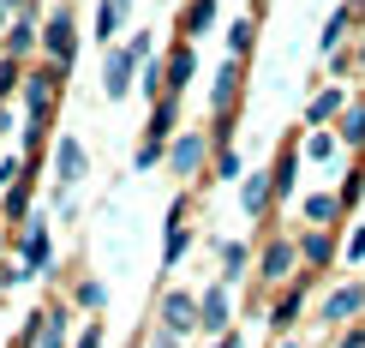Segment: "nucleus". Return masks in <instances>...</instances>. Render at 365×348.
Masks as SVG:
<instances>
[{
  "mask_svg": "<svg viewBox=\"0 0 365 348\" xmlns=\"http://www.w3.org/2000/svg\"><path fill=\"white\" fill-rule=\"evenodd\" d=\"M341 109H347V90H341V84L317 90V96L306 102V126H312V132H324L329 120H341Z\"/></svg>",
  "mask_w": 365,
  "mask_h": 348,
  "instance_id": "obj_14",
  "label": "nucleus"
},
{
  "mask_svg": "<svg viewBox=\"0 0 365 348\" xmlns=\"http://www.w3.org/2000/svg\"><path fill=\"white\" fill-rule=\"evenodd\" d=\"M6 126H12V114H6V109H0V132H6Z\"/></svg>",
  "mask_w": 365,
  "mask_h": 348,
  "instance_id": "obj_40",
  "label": "nucleus"
},
{
  "mask_svg": "<svg viewBox=\"0 0 365 348\" xmlns=\"http://www.w3.org/2000/svg\"><path fill=\"white\" fill-rule=\"evenodd\" d=\"M84 174H90V150L72 139V132H60V139H54V187H60V192H72Z\"/></svg>",
  "mask_w": 365,
  "mask_h": 348,
  "instance_id": "obj_5",
  "label": "nucleus"
},
{
  "mask_svg": "<svg viewBox=\"0 0 365 348\" xmlns=\"http://www.w3.org/2000/svg\"><path fill=\"white\" fill-rule=\"evenodd\" d=\"M42 54H48V66H60V72H72V60H78V24H72L66 6L42 24Z\"/></svg>",
  "mask_w": 365,
  "mask_h": 348,
  "instance_id": "obj_2",
  "label": "nucleus"
},
{
  "mask_svg": "<svg viewBox=\"0 0 365 348\" xmlns=\"http://www.w3.org/2000/svg\"><path fill=\"white\" fill-rule=\"evenodd\" d=\"M24 79H30V72L19 66V60H12V54H0V109H6V96H12V90H24Z\"/></svg>",
  "mask_w": 365,
  "mask_h": 348,
  "instance_id": "obj_26",
  "label": "nucleus"
},
{
  "mask_svg": "<svg viewBox=\"0 0 365 348\" xmlns=\"http://www.w3.org/2000/svg\"><path fill=\"white\" fill-rule=\"evenodd\" d=\"M36 348H66V312H42V342Z\"/></svg>",
  "mask_w": 365,
  "mask_h": 348,
  "instance_id": "obj_29",
  "label": "nucleus"
},
{
  "mask_svg": "<svg viewBox=\"0 0 365 348\" xmlns=\"http://www.w3.org/2000/svg\"><path fill=\"white\" fill-rule=\"evenodd\" d=\"M276 348H299V342H294V337H276Z\"/></svg>",
  "mask_w": 365,
  "mask_h": 348,
  "instance_id": "obj_39",
  "label": "nucleus"
},
{
  "mask_svg": "<svg viewBox=\"0 0 365 348\" xmlns=\"http://www.w3.org/2000/svg\"><path fill=\"white\" fill-rule=\"evenodd\" d=\"M72 300H78V307H90V312H96V307H102V300H108V289H102V282H96V277H84V282H78V289H72Z\"/></svg>",
  "mask_w": 365,
  "mask_h": 348,
  "instance_id": "obj_30",
  "label": "nucleus"
},
{
  "mask_svg": "<svg viewBox=\"0 0 365 348\" xmlns=\"http://www.w3.org/2000/svg\"><path fill=\"white\" fill-rule=\"evenodd\" d=\"M216 174H222V180H246V174H240V156H234V144H222V150H216Z\"/></svg>",
  "mask_w": 365,
  "mask_h": 348,
  "instance_id": "obj_31",
  "label": "nucleus"
},
{
  "mask_svg": "<svg viewBox=\"0 0 365 348\" xmlns=\"http://www.w3.org/2000/svg\"><path fill=\"white\" fill-rule=\"evenodd\" d=\"M150 49H156V42H150V30H138V36H132V42H126V54H132V60H138V66H150Z\"/></svg>",
  "mask_w": 365,
  "mask_h": 348,
  "instance_id": "obj_32",
  "label": "nucleus"
},
{
  "mask_svg": "<svg viewBox=\"0 0 365 348\" xmlns=\"http://www.w3.org/2000/svg\"><path fill=\"white\" fill-rule=\"evenodd\" d=\"M336 348H365V324H354V330H347V337H341Z\"/></svg>",
  "mask_w": 365,
  "mask_h": 348,
  "instance_id": "obj_35",
  "label": "nucleus"
},
{
  "mask_svg": "<svg viewBox=\"0 0 365 348\" xmlns=\"http://www.w3.org/2000/svg\"><path fill=\"white\" fill-rule=\"evenodd\" d=\"M126 12H132V0H96V42L102 49H120V24H126Z\"/></svg>",
  "mask_w": 365,
  "mask_h": 348,
  "instance_id": "obj_17",
  "label": "nucleus"
},
{
  "mask_svg": "<svg viewBox=\"0 0 365 348\" xmlns=\"http://www.w3.org/2000/svg\"><path fill=\"white\" fill-rule=\"evenodd\" d=\"M216 348H246V342H240V337H234V330H227V337H222V342H216Z\"/></svg>",
  "mask_w": 365,
  "mask_h": 348,
  "instance_id": "obj_37",
  "label": "nucleus"
},
{
  "mask_svg": "<svg viewBox=\"0 0 365 348\" xmlns=\"http://www.w3.org/2000/svg\"><path fill=\"white\" fill-rule=\"evenodd\" d=\"M197 330V294H186V289H168L162 294V337H192Z\"/></svg>",
  "mask_w": 365,
  "mask_h": 348,
  "instance_id": "obj_7",
  "label": "nucleus"
},
{
  "mask_svg": "<svg viewBox=\"0 0 365 348\" xmlns=\"http://www.w3.org/2000/svg\"><path fill=\"white\" fill-rule=\"evenodd\" d=\"M329 259H336V234H329V229H306V234H299V264L324 270Z\"/></svg>",
  "mask_w": 365,
  "mask_h": 348,
  "instance_id": "obj_20",
  "label": "nucleus"
},
{
  "mask_svg": "<svg viewBox=\"0 0 365 348\" xmlns=\"http://www.w3.org/2000/svg\"><path fill=\"white\" fill-rule=\"evenodd\" d=\"M0 6H6V19H12V12H19V6H24V0H0Z\"/></svg>",
  "mask_w": 365,
  "mask_h": 348,
  "instance_id": "obj_38",
  "label": "nucleus"
},
{
  "mask_svg": "<svg viewBox=\"0 0 365 348\" xmlns=\"http://www.w3.org/2000/svg\"><path fill=\"white\" fill-rule=\"evenodd\" d=\"M48 252H54L48 222H42V217H30L24 229H19V270H24V277H36V270L48 264Z\"/></svg>",
  "mask_w": 365,
  "mask_h": 348,
  "instance_id": "obj_6",
  "label": "nucleus"
},
{
  "mask_svg": "<svg viewBox=\"0 0 365 348\" xmlns=\"http://www.w3.org/2000/svg\"><path fill=\"white\" fill-rule=\"evenodd\" d=\"M227 319H234V289H227V282H210L204 294H197V330H204V337H227Z\"/></svg>",
  "mask_w": 365,
  "mask_h": 348,
  "instance_id": "obj_4",
  "label": "nucleus"
},
{
  "mask_svg": "<svg viewBox=\"0 0 365 348\" xmlns=\"http://www.w3.org/2000/svg\"><path fill=\"white\" fill-rule=\"evenodd\" d=\"M306 156H312V162H336V156H341V139H336V132H312V139H306Z\"/></svg>",
  "mask_w": 365,
  "mask_h": 348,
  "instance_id": "obj_28",
  "label": "nucleus"
},
{
  "mask_svg": "<svg viewBox=\"0 0 365 348\" xmlns=\"http://www.w3.org/2000/svg\"><path fill=\"white\" fill-rule=\"evenodd\" d=\"M30 49H42V24H36V12H19V19H12V30H6V54L24 60Z\"/></svg>",
  "mask_w": 365,
  "mask_h": 348,
  "instance_id": "obj_18",
  "label": "nucleus"
},
{
  "mask_svg": "<svg viewBox=\"0 0 365 348\" xmlns=\"http://www.w3.org/2000/svg\"><path fill=\"white\" fill-rule=\"evenodd\" d=\"M306 289H312L306 277H299V282H287V289H282V300H276V307H269V330H276V337H287V330H294L299 307H306Z\"/></svg>",
  "mask_w": 365,
  "mask_h": 348,
  "instance_id": "obj_12",
  "label": "nucleus"
},
{
  "mask_svg": "<svg viewBox=\"0 0 365 348\" xmlns=\"http://www.w3.org/2000/svg\"><path fill=\"white\" fill-rule=\"evenodd\" d=\"M186 247H192V229H186V199H174V204H168V247H162V270H174Z\"/></svg>",
  "mask_w": 365,
  "mask_h": 348,
  "instance_id": "obj_16",
  "label": "nucleus"
},
{
  "mask_svg": "<svg viewBox=\"0 0 365 348\" xmlns=\"http://www.w3.org/2000/svg\"><path fill=\"white\" fill-rule=\"evenodd\" d=\"M138 348H150V342H138Z\"/></svg>",
  "mask_w": 365,
  "mask_h": 348,
  "instance_id": "obj_43",
  "label": "nucleus"
},
{
  "mask_svg": "<svg viewBox=\"0 0 365 348\" xmlns=\"http://www.w3.org/2000/svg\"><path fill=\"white\" fill-rule=\"evenodd\" d=\"M359 192H365V174H347V180H341V210H354Z\"/></svg>",
  "mask_w": 365,
  "mask_h": 348,
  "instance_id": "obj_33",
  "label": "nucleus"
},
{
  "mask_svg": "<svg viewBox=\"0 0 365 348\" xmlns=\"http://www.w3.org/2000/svg\"><path fill=\"white\" fill-rule=\"evenodd\" d=\"M72 348H102V324H84V330H78V342H72Z\"/></svg>",
  "mask_w": 365,
  "mask_h": 348,
  "instance_id": "obj_34",
  "label": "nucleus"
},
{
  "mask_svg": "<svg viewBox=\"0 0 365 348\" xmlns=\"http://www.w3.org/2000/svg\"><path fill=\"white\" fill-rule=\"evenodd\" d=\"M252 36H257L252 19H234V24H227V60H246V54H252Z\"/></svg>",
  "mask_w": 365,
  "mask_h": 348,
  "instance_id": "obj_24",
  "label": "nucleus"
},
{
  "mask_svg": "<svg viewBox=\"0 0 365 348\" xmlns=\"http://www.w3.org/2000/svg\"><path fill=\"white\" fill-rule=\"evenodd\" d=\"M336 139L347 144V150H365V96H354L341 109V126H336Z\"/></svg>",
  "mask_w": 365,
  "mask_h": 348,
  "instance_id": "obj_21",
  "label": "nucleus"
},
{
  "mask_svg": "<svg viewBox=\"0 0 365 348\" xmlns=\"http://www.w3.org/2000/svg\"><path fill=\"white\" fill-rule=\"evenodd\" d=\"M347 24H354V12H347V6H336V12H329V24H324V36H317V49H324L329 60L341 54V36H347Z\"/></svg>",
  "mask_w": 365,
  "mask_h": 348,
  "instance_id": "obj_23",
  "label": "nucleus"
},
{
  "mask_svg": "<svg viewBox=\"0 0 365 348\" xmlns=\"http://www.w3.org/2000/svg\"><path fill=\"white\" fill-rule=\"evenodd\" d=\"M204 156H210V139H204V132H180V139H174V150H168V169H174L180 180H192Z\"/></svg>",
  "mask_w": 365,
  "mask_h": 348,
  "instance_id": "obj_10",
  "label": "nucleus"
},
{
  "mask_svg": "<svg viewBox=\"0 0 365 348\" xmlns=\"http://www.w3.org/2000/svg\"><path fill=\"white\" fill-rule=\"evenodd\" d=\"M138 79H144V66L126 54V42H120V49H102V96H108V102L132 96V84H138Z\"/></svg>",
  "mask_w": 365,
  "mask_h": 348,
  "instance_id": "obj_3",
  "label": "nucleus"
},
{
  "mask_svg": "<svg viewBox=\"0 0 365 348\" xmlns=\"http://www.w3.org/2000/svg\"><path fill=\"white\" fill-rule=\"evenodd\" d=\"M359 307H365V282H341V289H329V300H324L317 319H324V324H341V319H354Z\"/></svg>",
  "mask_w": 365,
  "mask_h": 348,
  "instance_id": "obj_13",
  "label": "nucleus"
},
{
  "mask_svg": "<svg viewBox=\"0 0 365 348\" xmlns=\"http://www.w3.org/2000/svg\"><path fill=\"white\" fill-rule=\"evenodd\" d=\"M60 79H66L60 66H36L24 79V114H30V126H36V132H48V114H54V102H60Z\"/></svg>",
  "mask_w": 365,
  "mask_h": 348,
  "instance_id": "obj_1",
  "label": "nucleus"
},
{
  "mask_svg": "<svg viewBox=\"0 0 365 348\" xmlns=\"http://www.w3.org/2000/svg\"><path fill=\"white\" fill-rule=\"evenodd\" d=\"M299 217H306L312 229H329V222L341 217V192H306V199H299Z\"/></svg>",
  "mask_w": 365,
  "mask_h": 348,
  "instance_id": "obj_19",
  "label": "nucleus"
},
{
  "mask_svg": "<svg viewBox=\"0 0 365 348\" xmlns=\"http://www.w3.org/2000/svg\"><path fill=\"white\" fill-rule=\"evenodd\" d=\"M347 259H354V264H359V259H365V229H359V234H354V240H347Z\"/></svg>",
  "mask_w": 365,
  "mask_h": 348,
  "instance_id": "obj_36",
  "label": "nucleus"
},
{
  "mask_svg": "<svg viewBox=\"0 0 365 348\" xmlns=\"http://www.w3.org/2000/svg\"><path fill=\"white\" fill-rule=\"evenodd\" d=\"M294 259H299V240L276 234V240L264 247V259H257V277H264V282H287V270H294Z\"/></svg>",
  "mask_w": 365,
  "mask_h": 348,
  "instance_id": "obj_9",
  "label": "nucleus"
},
{
  "mask_svg": "<svg viewBox=\"0 0 365 348\" xmlns=\"http://www.w3.org/2000/svg\"><path fill=\"white\" fill-rule=\"evenodd\" d=\"M210 24H216V0H186V12H180V30H186V42H192V36H204Z\"/></svg>",
  "mask_w": 365,
  "mask_h": 348,
  "instance_id": "obj_22",
  "label": "nucleus"
},
{
  "mask_svg": "<svg viewBox=\"0 0 365 348\" xmlns=\"http://www.w3.org/2000/svg\"><path fill=\"white\" fill-rule=\"evenodd\" d=\"M240 277H246V247H240V240H227V247H222V282L234 289Z\"/></svg>",
  "mask_w": 365,
  "mask_h": 348,
  "instance_id": "obj_27",
  "label": "nucleus"
},
{
  "mask_svg": "<svg viewBox=\"0 0 365 348\" xmlns=\"http://www.w3.org/2000/svg\"><path fill=\"white\" fill-rule=\"evenodd\" d=\"M359 72H365V42H359Z\"/></svg>",
  "mask_w": 365,
  "mask_h": 348,
  "instance_id": "obj_42",
  "label": "nucleus"
},
{
  "mask_svg": "<svg viewBox=\"0 0 365 348\" xmlns=\"http://www.w3.org/2000/svg\"><path fill=\"white\" fill-rule=\"evenodd\" d=\"M269 204H276V180H269L264 169H252L246 180H240V210H246L252 222H264V217H269Z\"/></svg>",
  "mask_w": 365,
  "mask_h": 348,
  "instance_id": "obj_8",
  "label": "nucleus"
},
{
  "mask_svg": "<svg viewBox=\"0 0 365 348\" xmlns=\"http://www.w3.org/2000/svg\"><path fill=\"white\" fill-rule=\"evenodd\" d=\"M0 252H6V222H0Z\"/></svg>",
  "mask_w": 365,
  "mask_h": 348,
  "instance_id": "obj_41",
  "label": "nucleus"
},
{
  "mask_svg": "<svg viewBox=\"0 0 365 348\" xmlns=\"http://www.w3.org/2000/svg\"><path fill=\"white\" fill-rule=\"evenodd\" d=\"M162 72H168V96H180V90L192 84V72H197V54H192V42H174L168 54H162ZM162 96V102H168Z\"/></svg>",
  "mask_w": 365,
  "mask_h": 348,
  "instance_id": "obj_11",
  "label": "nucleus"
},
{
  "mask_svg": "<svg viewBox=\"0 0 365 348\" xmlns=\"http://www.w3.org/2000/svg\"><path fill=\"white\" fill-rule=\"evenodd\" d=\"M269 180H276V204H287V199L299 192V144H282V150H276Z\"/></svg>",
  "mask_w": 365,
  "mask_h": 348,
  "instance_id": "obj_15",
  "label": "nucleus"
},
{
  "mask_svg": "<svg viewBox=\"0 0 365 348\" xmlns=\"http://www.w3.org/2000/svg\"><path fill=\"white\" fill-rule=\"evenodd\" d=\"M30 180V162L24 156H0V199H6V192H19Z\"/></svg>",
  "mask_w": 365,
  "mask_h": 348,
  "instance_id": "obj_25",
  "label": "nucleus"
}]
</instances>
